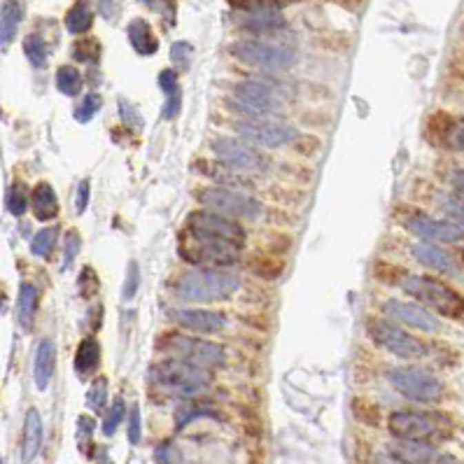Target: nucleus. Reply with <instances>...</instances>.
<instances>
[{
	"instance_id": "nucleus-1",
	"label": "nucleus",
	"mask_w": 464,
	"mask_h": 464,
	"mask_svg": "<svg viewBox=\"0 0 464 464\" xmlns=\"http://www.w3.org/2000/svg\"><path fill=\"white\" fill-rule=\"evenodd\" d=\"M241 290V278L224 268H194L182 273L175 283V294L182 301L217 303L227 301Z\"/></svg>"
},
{
	"instance_id": "nucleus-2",
	"label": "nucleus",
	"mask_w": 464,
	"mask_h": 464,
	"mask_svg": "<svg viewBox=\"0 0 464 464\" xmlns=\"http://www.w3.org/2000/svg\"><path fill=\"white\" fill-rule=\"evenodd\" d=\"M152 383H157L159 387H163L170 394L178 396H196L203 394L212 383L210 371L199 369V366H192L187 362H180V359H161L159 364L152 366L150 371Z\"/></svg>"
},
{
	"instance_id": "nucleus-3",
	"label": "nucleus",
	"mask_w": 464,
	"mask_h": 464,
	"mask_svg": "<svg viewBox=\"0 0 464 464\" xmlns=\"http://www.w3.org/2000/svg\"><path fill=\"white\" fill-rule=\"evenodd\" d=\"M401 290L415 301H420L427 310H436L445 317H462L464 315V296L455 292L450 285L441 283L430 276H406L401 280Z\"/></svg>"
},
{
	"instance_id": "nucleus-4",
	"label": "nucleus",
	"mask_w": 464,
	"mask_h": 464,
	"mask_svg": "<svg viewBox=\"0 0 464 464\" xmlns=\"http://www.w3.org/2000/svg\"><path fill=\"white\" fill-rule=\"evenodd\" d=\"M163 355H168L170 359H180V362H187L192 366H199V369H219L227 362V350H224L219 343H210V341L203 339H194V336H166V339L159 343Z\"/></svg>"
},
{
	"instance_id": "nucleus-5",
	"label": "nucleus",
	"mask_w": 464,
	"mask_h": 464,
	"mask_svg": "<svg viewBox=\"0 0 464 464\" xmlns=\"http://www.w3.org/2000/svg\"><path fill=\"white\" fill-rule=\"evenodd\" d=\"M385 378L396 392L415 404H436L443 399V383L423 366H396Z\"/></svg>"
},
{
	"instance_id": "nucleus-6",
	"label": "nucleus",
	"mask_w": 464,
	"mask_h": 464,
	"mask_svg": "<svg viewBox=\"0 0 464 464\" xmlns=\"http://www.w3.org/2000/svg\"><path fill=\"white\" fill-rule=\"evenodd\" d=\"M196 201L205 210L217 212L222 217L229 219H257L261 215V203L257 199L248 196L243 192H236V189L229 187H203L201 192H196Z\"/></svg>"
},
{
	"instance_id": "nucleus-7",
	"label": "nucleus",
	"mask_w": 464,
	"mask_h": 464,
	"mask_svg": "<svg viewBox=\"0 0 464 464\" xmlns=\"http://www.w3.org/2000/svg\"><path fill=\"white\" fill-rule=\"evenodd\" d=\"M229 108L245 114L248 119L271 117L273 112H278V110L283 108V99H280V94L271 84L259 82V79H245V82L234 87V94H231L229 99Z\"/></svg>"
},
{
	"instance_id": "nucleus-8",
	"label": "nucleus",
	"mask_w": 464,
	"mask_h": 464,
	"mask_svg": "<svg viewBox=\"0 0 464 464\" xmlns=\"http://www.w3.org/2000/svg\"><path fill=\"white\" fill-rule=\"evenodd\" d=\"M231 54L250 68L266 72H280L296 63V54L292 50L264 40H238L231 45Z\"/></svg>"
},
{
	"instance_id": "nucleus-9",
	"label": "nucleus",
	"mask_w": 464,
	"mask_h": 464,
	"mask_svg": "<svg viewBox=\"0 0 464 464\" xmlns=\"http://www.w3.org/2000/svg\"><path fill=\"white\" fill-rule=\"evenodd\" d=\"M366 334L378 347H383L399 359H420L427 355V345L423 341H418L415 336L404 332L396 322L385 320V317H371L369 325H366Z\"/></svg>"
},
{
	"instance_id": "nucleus-10",
	"label": "nucleus",
	"mask_w": 464,
	"mask_h": 464,
	"mask_svg": "<svg viewBox=\"0 0 464 464\" xmlns=\"http://www.w3.org/2000/svg\"><path fill=\"white\" fill-rule=\"evenodd\" d=\"M180 254L189 264L219 268V266L236 264L238 254H241V248L224 241H215V238L194 236L189 234V231H185V236H182L180 241Z\"/></svg>"
},
{
	"instance_id": "nucleus-11",
	"label": "nucleus",
	"mask_w": 464,
	"mask_h": 464,
	"mask_svg": "<svg viewBox=\"0 0 464 464\" xmlns=\"http://www.w3.org/2000/svg\"><path fill=\"white\" fill-rule=\"evenodd\" d=\"M236 136L254 148H280L296 138V129L285 119L276 117H257V119H241L234 124Z\"/></svg>"
},
{
	"instance_id": "nucleus-12",
	"label": "nucleus",
	"mask_w": 464,
	"mask_h": 464,
	"mask_svg": "<svg viewBox=\"0 0 464 464\" xmlns=\"http://www.w3.org/2000/svg\"><path fill=\"white\" fill-rule=\"evenodd\" d=\"M212 154L227 170L234 173H261L268 166V159L241 138H217L212 140Z\"/></svg>"
},
{
	"instance_id": "nucleus-13",
	"label": "nucleus",
	"mask_w": 464,
	"mask_h": 464,
	"mask_svg": "<svg viewBox=\"0 0 464 464\" xmlns=\"http://www.w3.org/2000/svg\"><path fill=\"white\" fill-rule=\"evenodd\" d=\"M185 231H189V234L194 236H205V238H215V241L231 243V245H238V248H243L248 236L245 229H243L236 219L222 217L217 215V212L205 210V208L203 210H194L192 215L187 217Z\"/></svg>"
},
{
	"instance_id": "nucleus-14",
	"label": "nucleus",
	"mask_w": 464,
	"mask_h": 464,
	"mask_svg": "<svg viewBox=\"0 0 464 464\" xmlns=\"http://www.w3.org/2000/svg\"><path fill=\"white\" fill-rule=\"evenodd\" d=\"M383 313H385L390 320L401 322V325L418 329V332H425V334H434L441 329V322L436 320V315H432L430 310L420 306V303L390 299V301L383 303Z\"/></svg>"
},
{
	"instance_id": "nucleus-15",
	"label": "nucleus",
	"mask_w": 464,
	"mask_h": 464,
	"mask_svg": "<svg viewBox=\"0 0 464 464\" xmlns=\"http://www.w3.org/2000/svg\"><path fill=\"white\" fill-rule=\"evenodd\" d=\"M406 229L423 238L425 243H457L464 238V227L450 219H434L427 215H413L406 219Z\"/></svg>"
},
{
	"instance_id": "nucleus-16",
	"label": "nucleus",
	"mask_w": 464,
	"mask_h": 464,
	"mask_svg": "<svg viewBox=\"0 0 464 464\" xmlns=\"http://www.w3.org/2000/svg\"><path fill=\"white\" fill-rule=\"evenodd\" d=\"M387 430L401 441H425L436 432V423L427 413L394 411L387 418Z\"/></svg>"
},
{
	"instance_id": "nucleus-17",
	"label": "nucleus",
	"mask_w": 464,
	"mask_h": 464,
	"mask_svg": "<svg viewBox=\"0 0 464 464\" xmlns=\"http://www.w3.org/2000/svg\"><path fill=\"white\" fill-rule=\"evenodd\" d=\"M168 315L170 320H175L180 327H185L194 334H219L227 327V317L205 308H175Z\"/></svg>"
},
{
	"instance_id": "nucleus-18",
	"label": "nucleus",
	"mask_w": 464,
	"mask_h": 464,
	"mask_svg": "<svg viewBox=\"0 0 464 464\" xmlns=\"http://www.w3.org/2000/svg\"><path fill=\"white\" fill-rule=\"evenodd\" d=\"M54 369H57V345L52 339H42L38 343L33 359V381L38 390H47L54 378Z\"/></svg>"
},
{
	"instance_id": "nucleus-19",
	"label": "nucleus",
	"mask_w": 464,
	"mask_h": 464,
	"mask_svg": "<svg viewBox=\"0 0 464 464\" xmlns=\"http://www.w3.org/2000/svg\"><path fill=\"white\" fill-rule=\"evenodd\" d=\"M42 436H45V430H42V418H40L38 408H28L26 420H23V441H21V462L23 464L33 462L35 455L40 453Z\"/></svg>"
},
{
	"instance_id": "nucleus-20",
	"label": "nucleus",
	"mask_w": 464,
	"mask_h": 464,
	"mask_svg": "<svg viewBox=\"0 0 464 464\" xmlns=\"http://www.w3.org/2000/svg\"><path fill=\"white\" fill-rule=\"evenodd\" d=\"M413 257L418 259V264L432 268V271L448 273V276H453V273H455L453 257H450V254L445 252L443 248L432 245V243H425V241L423 243H415V245H413Z\"/></svg>"
},
{
	"instance_id": "nucleus-21",
	"label": "nucleus",
	"mask_w": 464,
	"mask_h": 464,
	"mask_svg": "<svg viewBox=\"0 0 464 464\" xmlns=\"http://www.w3.org/2000/svg\"><path fill=\"white\" fill-rule=\"evenodd\" d=\"M30 210L40 222H52L59 215V199L50 182H38L30 192Z\"/></svg>"
},
{
	"instance_id": "nucleus-22",
	"label": "nucleus",
	"mask_w": 464,
	"mask_h": 464,
	"mask_svg": "<svg viewBox=\"0 0 464 464\" xmlns=\"http://www.w3.org/2000/svg\"><path fill=\"white\" fill-rule=\"evenodd\" d=\"M23 12H26L23 0H5L0 5V45L3 47H8L17 38L23 21Z\"/></svg>"
},
{
	"instance_id": "nucleus-23",
	"label": "nucleus",
	"mask_w": 464,
	"mask_h": 464,
	"mask_svg": "<svg viewBox=\"0 0 464 464\" xmlns=\"http://www.w3.org/2000/svg\"><path fill=\"white\" fill-rule=\"evenodd\" d=\"M390 455L404 464H427L436 457V450L434 445L425 441H401L399 438L396 443L390 445Z\"/></svg>"
},
{
	"instance_id": "nucleus-24",
	"label": "nucleus",
	"mask_w": 464,
	"mask_h": 464,
	"mask_svg": "<svg viewBox=\"0 0 464 464\" xmlns=\"http://www.w3.org/2000/svg\"><path fill=\"white\" fill-rule=\"evenodd\" d=\"M126 35H129L133 50L138 54H143V57H152V54H157L159 50V40L154 35V30L145 19H133L129 26H126Z\"/></svg>"
},
{
	"instance_id": "nucleus-25",
	"label": "nucleus",
	"mask_w": 464,
	"mask_h": 464,
	"mask_svg": "<svg viewBox=\"0 0 464 464\" xmlns=\"http://www.w3.org/2000/svg\"><path fill=\"white\" fill-rule=\"evenodd\" d=\"M99 366H101V343L94 339V336H87V339H82V343L77 345L75 371L82 378H87L94 374Z\"/></svg>"
},
{
	"instance_id": "nucleus-26",
	"label": "nucleus",
	"mask_w": 464,
	"mask_h": 464,
	"mask_svg": "<svg viewBox=\"0 0 464 464\" xmlns=\"http://www.w3.org/2000/svg\"><path fill=\"white\" fill-rule=\"evenodd\" d=\"M38 310V290L30 283L19 285V296H17V320L23 329L33 327V317Z\"/></svg>"
},
{
	"instance_id": "nucleus-27",
	"label": "nucleus",
	"mask_w": 464,
	"mask_h": 464,
	"mask_svg": "<svg viewBox=\"0 0 464 464\" xmlns=\"http://www.w3.org/2000/svg\"><path fill=\"white\" fill-rule=\"evenodd\" d=\"M63 23H65V30L72 35L87 33L91 28V23H94V10H91L89 0H77V3L65 12Z\"/></svg>"
},
{
	"instance_id": "nucleus-28",
	"label": "nucleus",
	"mask_w": 464,
	"mask_h": 464,
	"mask_svg": "<svg viewBox=\"0 0 464 464\" xmlns=\"http://www.w3.org/2000/svg\"><path fill=\"white\" fill-rule=\"evenodd\" d=\"M241 26L248 30H273L285 23L283 14L278 10H259V12H243Z\"/></svg>"
},
{
	"instance_id": "nucleus-29",
	"label": "nucleus",
	"mask_w": 464,
	"mask_h": 464,
	"mask_svg": "<svg viewBox=\"0 0 464 464\" xmlns=\"http://www.w3.org/2000/svg\"><path fill=\"white\" fill-rule=\"evenodd\" d=\"M82 72H79L75 65H61L57 70V89L61 91L63 96H77L79 91H82Z\"/></svg>"
},
{
	"instance_id": "nucleus-30",
	"label": "nucleus",
	"mask_w": 464,
	"mask_h": 464,
	"mask_svg": "<svg viewBox=\"0 0 464 464\" xmlns=\"http://www.w3.org/2000/svg\"><path fill=\"white\" fill-rule=\"evenodd\" d=\"M5 205H8V212L14 217H21L23 212L28 210L30 205V192L23 182H12L8 189V196H5Z\"/></svg>"
},
{
	"instance_id": "nucleus-31",
	"label": "nucleus",
	"mask_w": 464,
	"mask_h": 464,
	"mask_svg": "<svg viewBox=\"0 0 464 464\" xmlns=\"http://www.w3.org/2000/svg\"><path fill=\"white\" fill-rule=\"evenodd\" d=\"M57 241H59V227L40 229L38 234L33 236V241H30V252L40 259H47L52 254L54 245H57Z\"/></svg>"
},
{
	"instance_id": "nucleus-32",
	"label": "nucleus",
	"mask_w": 464,
	"mask_h": 464,
	"mask_svg": "<svg viewBox=\"0 0 464 464\" xmlns=\"http://www.w3.org/2000/svg\"><path fill=\"white\" fill-rule=\"evenodd\" d=\"M23 54H26V59L30 61V65L42 68V65L47 63V45H45V40H42L38 33L26 35V38H23Z\"/></svg>"
},
{
	"instance_id": "nucleus-33",
	"label": "nucleus",
	"mask_w": 464,
	"mask_h": 464,
	"mask_svg": "<svg viewBox=\"0 0 464 464\" xmlns=\"http://www.w3.org/2000/svg\"><path fill=\"white\" fill-rule=\"evenodd\" d=\"M72 59L82 61V63H96L101 59V45L94 38H84L77 40L72 45Z\"/></svg>"
},
{
	"instance_id": "nucleus-34",
	"label": "nucleus",
	"mask_w": 464,
	"mask_h": 464,
	"mask_svg": "<svg viewBox=\"0 0 464 464\" xmlns=\"http://www.w3.org/2000/svg\"><path fill=\"white\" fill-rule=\"evenodd\" d=\"M124 415H126V404H124V399L119 396V399H114L112 406L108 408L105 420H103V434L112 436L114 432H117V427L124 423Z\"/></svg>"
},
{
	"instance_id": "nucleus-35",
	"label": "nucleus",
	"mask_w": 464,
	"mask_h": 464,
	"mask_svg": "<svg viewBox=\"0 0 464 464\" xmlns=\"http://www.w3.org/2000/svg\"><path fill=\"white\" fill-rule=\"evenodd\" d=\"M241 12H259V10H280L285 5L299 3V0H229Z\"/></svg>"
},
{
	"instance_id": "nucleus-36",
	"label": "nucleus",
	"mask_w": 464,
	"mask_h": 464,
	"mask_svg": "<svg viewBox=\"0 0 464 464\" xmlns=\"http://www.w3.org/2000/svg\"><path fill=\"white\" fill-rule=\"evenodd\" d=\"M105 399H108V378H96L87 392V406L94 413H101L105 408Z\"/></svg>"
},
{
	"instance_id": "nucleus-37",
	"label": "nucleus",
	"mask_w": 464,
	"mask_h": 464,
	"mask_svg": "<svg viewBox=\"0 0 464 464\" xmlns=\"http://www.w3.org/2000/svg\"><path fill=\"white\" fill-rule=\"evenodd\" d=\"M103 105V99L99 94H87L82 101H79V105L75 108V119L77 121H91L94 119V114L99 112Z\"/></svg>"
},
{
	"instance_id": "nucleus-38",
	"label": "nucleus",
	"mask_w": 464,
	"mask_h": 464,
	"mask_svg": "<svg viewBox=\"0 0 464 464\" xmlns=\"http://www.w3.org/2000/svg\"><path fill=\"white\" fill-rule=\"evenodd\" d=\"M138 290H140V268L136 261H131L129 268H126L124 287H121V299H124V301H131V299L138 294Z\"/></svg>"
},
{
	"instance_id": "nucleus-39",
	"label": "nucleus",
	"mask_w": 464,
	"mask_h": 464,
	"mask_svg": "<svg viewBox=\"0 0 464 464\" xmlns=\"http://www.w3.org/2000/svg\"><path fill=\"white\" fill-rule=\"evenodd\" d=\"M192 45H187V42H175L173 47H170V59H173V63H178L182 70L189 65V61H192Z\"/></svg>"
},
{
	"instance_id": "nucleus-40",
	"label": "nucleus",
	"mask_w": 464,
	"mask_h": 464,
	"mask_svg": "<svg viewBox=\"0 0 464 464\" xmlns=\"http://www.w3.org/2000/svg\"><path fill=\"white\" fill-rule=\"evenodd\" d=\"M79 248H82V238H79L77 231H68V236H65V252H63L65 266H70L72 261H75Z\"/></svg>"
},
{
	"instance_id": "nucleus-41",
	"label": "nucleus",
	"mask_w": 464,
	"mask_h": 464,
	"mask_svg": "<svg viewBox=\"0 0 464 464\" xmlns=\"http://www.w3.org/2000/svg\"><path fill=\"white\" fill-rule=\"evenodd\" d=\"M443 212L450 217V222L464 227V203L457 199H443Z\"/></svg>"
},
{
	"instance_id": "nucleus-42",
	"label": "nucleus",
	"mask_w": 464,
	"mask_h": 464,
	"mask_svg": "<svg viewBox=\"0 0 464 464\" xmlns=\"http://www.w3.org/2000/svg\"><path fill=\"white\" fill-rule=\"evenodd\" d=\"M159 89H161L166 96L175 94V91H178V72L170 70V68L159 72Z\"/></svg>"
},
{
	"instance_id": "nucleus-43",
	"label": "nucleus",
	"mask_w": 464,
	"mask_h": 464,
	"mask_svg": "<svg viewBox=\"0 0 464 464\" xmlns=\"http://www.w3.org/2000/svg\"><path fill=\"white\" fill-rule=\"evenodd\" d=\"M140 3H145L148 8L159 12V14L168 17V21L173 23V19H175V0H140Z\"/></svg>"
},
{
	"instance_id": "nucleus-44",
	"label": "nucleus",
	"mask_w": 464,
	"mask_h": 464,
	"mask_svg": "<svg viewBox=\"0 0 464 464\" xmlns=\"http://www.w3.org/2000/svg\"><path fill=\"white\" fill-rule=\"evenodd\" d=\"M180 105H182V96H180V89H178L175 94L166 96V103H163V108H161V117L163 119H175L180 114Z\"/></svg>"
},
{
	"instance_id": "nucleus-45",
	"label": "nucleus",
	"mask_w": 464,
	"mask_h": 464,
	"mask_svg": "<svg viewBox=\"0 0 464 464\" xmlns=\"http://www.w3.org/2000/svg\"><path fill=\"white\" fill-rule=\"evenodd\" d=\"M140 438H143V430H140V408L133 406L129 413V441L140 443Z\"/></svg>"
},
{
	"instance_id": "nucleus-46",
	"label": "nucleus",
	"mask_w": 464,
	"mask_h": 464,
	"mask_svg": "<svg viewBox=\"0 0 464 464\" xmlns=\"http://www.w3.org/2000/svg\"><path fill=\"white\" fill-rule=\"evenodd\" d=\"M89 196H91V185H89V180H82V182H79V187H77V201H75L79 215H82V212L87 210Z\"/></svg>"
},
{
	"instance_id": "nucleus-47",
	"label": "nucleus",
	"mask_w": 464,
	"mask_h": 464,
	"mask_svg": "<svg viewBox=\"0 0 464 464\" xmlns=\"http://www.w3.org/2000/svg\"><path fill=\"white\" fill-rule=\"evenodd\" d=\"M119 110H121V119H124V121H129V124L136 126V129H140V126H143V119L138 117V112L126 101H119Z\"/></svg>"
},
{
	"instance_id": "nucleus-48",
	"label": "nucleus",
	"mask_w": 464,
	"mask_h": 464,
	"mask_svg": "<svg viewBox=\"0 0 464 464\" xmlns=\"http://www.w3.org/2000/svg\"><path fill=\"white\" fill-rule=\"evenodd\" d=\"M453 187L457 192V201H462L464 203V170H457L453 175Z\"/></svg>"
},
{
	"instance_id": "nucleus-49",
	"label": "nucleus",
	"mask_w": 464,
	"mask_h": 464,
	"mask_svg": "<svg viewBox=\"0 0 464 464\" xmlns=\"http://www.w3.org/2000/svg\"><path fill=\"white\" fill-rule=\"evenodd\" d=\"M457 145H460V148L464 150V131L460 133V136H457Z\"/></svg>"
},
{
	"instance_id": "nucleus-50",
	"label": "nucleus",
	"mask_w": 464,
	"mask_h": 464,
	"mask_svg": "<svg viewBox=\"0 0 464 464\" xmlns=\"http://www.w3.org/2000/svg\"><path fill=\"white\" fill-rule=\"evenodd\" d=\"M0 464H5V460H3V457H0Z\"/></svg>"
},
{
	"instance_id": "nucleus-51",
	"label": "nucleus",
	"mask_w": 464,
	"mask_h": 464,
	"mask_svg": "<svg viewBox=\"0 0 464 464\" xmlns=\"http://www.w3.org/2000/svg\"><path fill=\"white\" fill-rule=\"evenodd\" d=\"M462 261H464V252H462Z\"/></svg>"
}]
</instances>
